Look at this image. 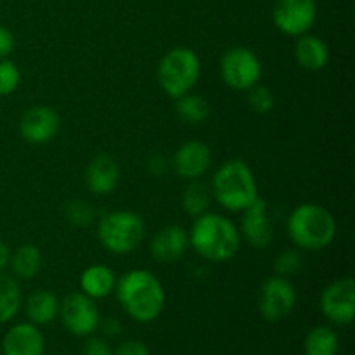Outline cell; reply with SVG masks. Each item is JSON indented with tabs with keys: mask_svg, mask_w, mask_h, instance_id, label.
I'll use <instances>...</instances> for the list:
<instances>
[{
	"mask_svg": "<svg viewBox=\"0 0 355 355\" xmlns=\"http://www.w3.org/2000/svg\"><path fill=\"white\" fill-rule=\"evenodd\" d=\"M116 300L134 321L153 322L165 309L166 295L162 281L146 269H132L116 279Z\"/></svg>",
	"mask_w": 355,
	"mask_h": 355,
	"instance_id": "6da1fadb",
	"label": "cell"
},
{
	"mask_svg": "<svg viewBox=\"0 0 355 355\" xmlns=\"http://www.w3.org/2000/svg\"><path fill=\"white\" fill-rule=\"evenodd\" d=\"M189 246L208 262L224 263L234 259L241 246V234L234 222L220 214H205L194 217L189 231Z\"/></svg>",
	"mask_w": 355,
	"mask_h": 355,
	"instance_id": "7a4b0ae2",
	"label": "cell"
},
{
	"mask_svg": "<svg viewBox=\"0 0 355 355\" xmlns=\"http://www.w3.org/2000/svg\"><path fill=\"white\" fill-rule=\"evenodd\" d=\"M288 234L298 250L321 252L336 236V222L331 211L318 203L298 205L288 217Z\"/></svg>",
	"mask_w": 355,
	"mask_h": 355,
	"instance_id": "3957f363",
	"label": "cell"
},
{
	"mask_svg": "<svg viewBox=\"0 0 355 355\" xmlns=\"http://www.w3.org/2000/svg\"><path fill=\"white\" fill-rule=\"evenodd\" d=\"M211 196L229 211L246 210L259 198V186L253 170L243 159H229L211 177Z\"/></svg>",
	"mask_w": 355,
	"mask_h": 355,
	"instance_id": "277c9868",
	"label": "cell"
},
{
	"mask_svg": "<svg viewBox=\"0 0 355 355\" xmlns=\"http://www.w3.org/2000/svg\"><path fill=\"white\" fill-rule=\"evenodd\" d=\"M146 224L142 217L130 210H114L103 215L97 224V238L113 255H128L144 241Z\"/></svg>",
	"mask_w": 355,
	"mask_h": 355,
	"instance_id": "5b68a950",
	"label": "cell"
},
{
	"mask_svg": "<svg viewBox=\"0 0 355 355\" xmlns=\"http://www.w3.org/2000/svg\"><path fill=\"white\" fill-rule=\"evenodd\" d=\"M156 75L163 92L179 99L189 94L200 80L201 61L193 49L173 47L162 58Z\"/></svg>",
	"mask_w": 355,
	"mask_h": 355,
	"instance_id": "8992f818",
	"label": "cell"
},
{
	"mask_svg": "<svg viewBox=\"0 0 355 355\" xmlns=\"http://www.w3.org/2000/svg\"><path fill=\"white\" fill-rule=\"evenodd\" d=\"M222 80L231 89L246 92L262 78V62L259 55L248 47H231L224 52L220 59Z\"/></svg>",
	"mask_w": 355,
	"mask_h": 355,
	"instance_id": "52a82bcc",
	"label": "cell"
},
{
	"mask_svg": "<svg viewBox=\"0 0 355 355\" xmlns=\"http://www.w3.org/2000/svg\"><path fill=\"white\" fill-rule=\"evenodd\" d=\"M297 304V290L288 277H267L259 291V312L267 322L283 321L293 312Z\"/></svg>",
	"mask_w": 355,
	"mask_h": 355,
	"instance_id": "ba28073f",
	"label": "cell"
},
{
	"mask_svg": "<svg viewBox=\"0 0 355 355\" xmlns=\"http://www.w3.org/2000/svg\"><path fill=\"white\" fill-rule=\"evenodd\" d=\"M59 315L64 328L75 336H90L99 329L101 314L96 300L82 291L69 293L64 300L59 302Z\"/></svg>",
	"mask_w": 355,
	"mask_h": 355,
	"instance_id": "9c48e42d",
	"label": "cell"
},
{
	"mask_svg": "<svg viewBox=\"0 0 355 355\" xmlns=\"http://www.w3.org/2000/svg\"><path fill=\"white\" fill-rule=\"evenodd\" d=\"M319 307L333 324H352L355 318V281L352 277H342L328 284L321 293Z\"/></svg>",
	"mask_w": 355,
	"mask_h": 355,
	"instance_id": "30bf717a",
	"label": "cell"
},
{
	"mask_svg": "<svg viewBox=\"0 0 355 355\" xmlns=\"http://www.w3.org/2000/svg\"><path fill=\"white\" fill-rule=\"evenodd\" d=\"M315 16V0H276L272 7L274 24L288 37H302L307 33L314 24Z\"/></svg>",
	"mask_w": 355,
	"mask_h": 355,
	"instance_id": "8fae6325",
	"label": "cell"
},
{
	"mask_svg": "<svg viewBox=\"0 0 355 355\" xmlns=\"http://www.w3.org/2000/svg\"><path fill=\"white\" fill-rule=\"evenodd\" d=\"M61 118L51 106H33L19 120V134L30 144H47L58 135Z\"/></svg>",
	"mask_w": 355,
	"mask_h": 355,
	"instance_id": "7c38bea8",
	"label": "cell"
},
{
	"mask_svg": "<svg viewBox=\"0 0 355 355\" xmlns=\"http://www.w3.org/2000/svg\"><path fill=\"white\" fill-rule=\"evenodd\" d=\"M239 234L250 246L266 250L274 239V229L269 218V205L263 198H257L246 210H243Z\"/></svg>",
	"mask_w": 355,
	"mask_h": 355,
	"instance_id": "4fadbf2b",
	"label": "cell"
},
{
	"mask_svg": "<svg viewBox=\"0 0 355 355\" xmlns=\"http://www.w3.org/2000/svg\"><path fill=\"white\" fill-rule=\"evenodd\" d=\"M189 248V232L179 224H170L159 229L151 239L149 252L159 263H173L182 259Z\"/></svg>",
	"mask_w": 355,
	"mask_h": 355,
	"instance_id": "5bb4252c",
	"label": "cell"
},
{
	"mask_svg": "<svg viewBox=\"0 0 355 355\" xmlns=\"http://www.w3.org/2000/svg\"><path fill=\"white\" fill-rule=\"evenodd\" d=\"M173 170L180 179L196 180L208 172L211 165V151L205 142L187 141L177 149L172 159Z\"/></svg>",
	"mask_w": 355,
	"mask_h": 355,
	"instance_id": "9a60e30c",
	"label": "cell"
},
{
	"mask_svg": "<svg viewBox=\"0 0 355 355\" xmlns=\"http://www.w3.org/2000/svg\"><path fill=\"white\" fill-rule=\"evenodd\" d=\"M120 182V166L110 155H99L85 170V186L96 196H106L116 189Z\"/></svg>",
	"mask_w": 355,
	"mask_h": 355,
	"instance_id": "2e32d148",
	"label": "cell"
},
{
	"mask_svg": "<svg viewBox=\"0 0 355 355\" xmlns=\"http://www.w3.org/2000/svg\"><path fill=\"white\" fill-rule=\"evenodd\" d=\"M45 342L38 326L31 322L14 324L2 342L3 355H44Z\"/></svg>",
	"mask_w": 355,
	"mask_h": 355,
	"instance_id": "e0dca14e",
	"label": "cell"
},
{
	"mask_svg": "<svg viewBox=\"0 0 355 355\" xmlns=\"http://www.w3.org/2000/svg\"><path fill=\"white\" fill-rule=\"evenodd\" d=\"M295 59L307 71H321L329 62V47L315 35H302L295 44Z\"/></svg>",
	"mask_w": 355,
	"mask_h": 355,
	"instance_id": "ac0fdd59",
	"label": "cell"
},
{
	"mask_svg": "<svg viewBox=\"0 0 355 355\" xmlns=\"http://www.w3.org/2000/svg\"><path fill=\"white\" fill-rule=\"evenodd\" d=\"M116 286V274L111 267L104 263H94L89 266L80 276V288L82 293L90 297L92 300H101L111 295Z\"/></svg>",
	"mask_w": 355,
	"mask_h": 355,
	"instance_id": "d6986e66",
	"label": "cell"
},
{
	"mask_svg": "<svg viewBox=\"0 0 355 355\" xmlns=\"http://www.w3.org/2000/svg\"><path fill=\"white\" fill-rule=\"evenodd\" d=\"M28 321L35 326H45L59 315V300L52 291L38 290L28 297L26 305Z\"/></svg>",
	"mask_w": 355,
	"mask_h": 355,
	"instance_id": "ffe728a7",
	"label": "cell"
},
{
	"mask_svg": "<svg viewBox=\"0 0 355 355\" xmlns=\"http://www.w3.org/2000/svg\"><path fill=\"white\" fill-rule=\"evenodd\" d=\"M42 253L35 245H21L14 253H10V269L19 279L30 281L38 276L42 269Z\"/></svg>",
	"mask_w": 355,
	"mask_h": 355,
	"instance_id": "44dd1931",
	"label": "cell"
},
{
	"mask_svg": "<svg viewBox=\"0 0 355 355\" xmlns=\"http://www.w3.org/2000/svg\"><path fill=\"white\" fill-rule=\"evenodd\" d=\"M304 350L305 355H336L340 350V338L329 326H315L305 336Z\"/></svg>",
	"mask_w": 355,
	"mask_h": 355,
	"instance_id": "7402d4cb",
	"label": "cell"
},
{
	"mask_svg": "<svg viewBox=\"0 0 355 355\" xmlns=\"http://www.w3.org/2000/svg\"><path fill=\"white\" fill-rule=\"evenodd\" d=\"M211 189L208 184L201 182L200 179L189 180L182 193V208L187 215L191 217H198V215L208 211L211 205Z\"/></svg>",
	"mask_w": 355,
	"mask_h": 355,
	"instance_id": "603a6c76",
	"label": "cell"
},
{
	"mask_svg": "<svg viewBox=\"0 0 355 355\" xmlns=\"http://www.w3.org/2000/svg\"><path fill=\"white\" fill-rule=\"evenodd\" d=\"M21 304H23V297H21V288L17 281L14 277L0 274V324L16 318Z\"/></svg>",
	"mask_w": 355,
	"mask_h": 355,
	"instance_id": "cb8c5ba5",
	"label": "cell"
},
{
	"mask_svg": "<svg viewBox=\"0 0 355 355\" xmlns=\"http://www.w3.org/2000/svg\"><path fill=\"white\" fill-rule=\"evenodd\" d=\"M177 114L182 118L186 123L201 125L210 118V104L207 99L196 94H186V96L175 99Z\"/></svg>",
	"mask_w": 355,
	"mask_h": 355,
	"instance_id": "d4e9b609",
	"label": "cell"
},
{
	"mask_svg": "<svg viewBox=\"0 0 355 355\" xmlns=\"http://www.w3.org/2000/svg\"><path fill=\"white\" fill-rule=\"evenodd\" d=\"M64 217L75 227H89L96 220V210L85 200H71L64 205Z\"/></svg>",
	"mask_w": 355,
	"mask_h": 355,
	"instance_id": "484cf974",
	"label": "cell"
},
{
	"mask_svg": "<svg viewBox=\"0 0 355 355\" xmlns=\"http://www.w3.org/2000/svg\"><path fill=\"white\" fill-rule=\"evenodd\" d=\"M246 92H248V104L253 113L267 114L272 111L276 99H274V94L269 87L257 83L255 87H252Z\"/></svg>",
	"mask_w": 355,
	"mask_h": 355,
	"instance_id": "4316f807",
	"label": "cell"
},
{
	"mask_svg": "<svg viewBox=\"0 0 355 355\" xmlns=\"http://www.w3.org/2000/svg\"><path fill=\"white\" fill-rule=\"evenodd\" d=\"M21 82V71L10 59H0V96L6 97L16 92Z\"/></svg>",
	"mask_w": 355,
	"mask_h": 355,
	"instance_id": "83f0119b",
	"label": "cell"
},
{
	"mask_svg": "<svg viewBox=\"0 0 355 355\" xmlns=\"http://www.w3.org/2000/svg\"><path fill=\"white\" fill-rule=\"evenodd\" d=\"M302 263H304V257H302V253L298 250H284V252H281L276 257L274 272L277 276L290 277L302 269Z\"/></svg>",
	"mask_w": 355,
	"mask_h": 355,
	"instance_id": "f1b7e54d",
	"label": "cell"
},
{
	"mask_svg": "<svg viewBox=\"0 0 355 355\" xmlns=\"http://www.w3.org/2000/svg\"><path fill=\"white\" fill-rule=\"evenodd\" d=\"M113 355H151L148 347L139 340H127L121 343Z\"/></svg>",
	"mask_w": 355,
	"mask_h": 355,
	"instance_id": "f546056e",
	"label": "cell"
},
{
	"mask_svg": "<svg viewBox=\"0 0 355 355\" xmlns=\"http://www.w3.org/2000/svg\"><path fill=\"white\" fill-rule=\"evenodd\" d=\"M83 355H113L106 340L103 338H89L83 347Z\"/></svg>",
	"mask_w": 355,
	"mask_h": 355,
	"instance_id": "4dcf8cb0",
	"label": "cell"
},
{
	"mask_svg": "<svg viewBox=\"0 0 355 355\" xmlns=\"http://www.w3.org/2000/svg\"><path fill=\"white\" fill-rule=\"evenodd\" d=\"M168 170V159L162 155H155L148 159V172L153 177H162L165 175Z\"/></svg>",
	"mask_w": 355,
	"mask_h": 355,
	"instance_id": "1f68e13d",
	"label": "cell"
},
{
	"mask_svg": "<svg viewBox=\"0 0 355 355\" xmlns=\"http://www.w3.org/2000/svg\"><path fill=\"white\" fill-rule=\"evenodd\" d=\"M14 49V35L6 26H0V59H6Z\"/></svg>",
	"mask_w": 355,
	"mask_h": 355,
	"instance_id": "d6a6232c",
	"label": "cell"
},
{
	"mask_svg": "<svg viewBox=\"0 0 355 355\" xmlns=\"http://www.w3.org/2000/svg\"><path fill=\"white\" fill-rule=\"evenodd\" d=\"M99 328L107 338H116L118 335H121V329H123L121 328V322L114 318H107L104 321H101Z\"/></svg>",
	"mask_w": 355,
	"mask_h": 355,
	"instance_id": "836d02e7",
	"label": "cell"
},
{
	"mask_svg": "<svg viewBox=\"0 0 355 355\" xmlns=\"http://www.w3.org/2000/svg\"><path fill=\"white\" fill-rule=\"evenodd\" d=\"M9 262H10V250L9 246L6 245V241L0 239V272L9 266Z\"/></svg>",
	"mask_w": 355,
	"mask_h": 355,
	"instance_id": "e575fe53",
	"label": "cell"
}]
</instances>
